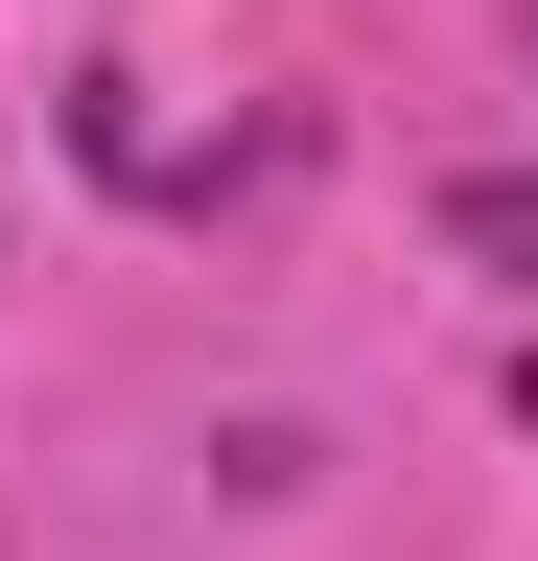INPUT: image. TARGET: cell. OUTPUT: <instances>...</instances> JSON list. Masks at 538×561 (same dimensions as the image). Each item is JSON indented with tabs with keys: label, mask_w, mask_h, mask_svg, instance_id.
<instances>
[{
	"label": "cell",
	"mask_w": 538,
	"mask_h": 561,
	"mask_svg": "<svg viewBox=\"0 0 538 561\" xmlns=\"http://www.w3.org/2000/svg\"><path fill=\"white\" fill-rule=\"evenodd\" d=\"M445 257H468V280H538V164H468V187H445Z\"/></svg>",
	"instance_id": "obj_1"
},
{
	"label": "cell",
	"mask_w": 538,
	"mask_h": 561,
	"mask_svg": "<svg viewBox=\"0 0 538 561\" xmlns=\"http://www.w3.org/2000/svg\"><path fill=\"white\" fill-rule=\"evenodd\" d=\"M515 421H538V351H515Z\"/></svg>",
	"instance_id": "obj_2"
},
{
	"label": "cell",
	"mask_w": 538,
	"mask_h": 561,
	"mask_svg": "<svg viewBox=\"0 0 538 561\" xmlns=\"http://www.w3.org/2000/svg\"><path fill=\"white\" fill-rule=\"evenodd\" d=\"M515 70H538V0H515Z\"/></svg>",
	"instance_id": "obj_3"
}]
</instances>
